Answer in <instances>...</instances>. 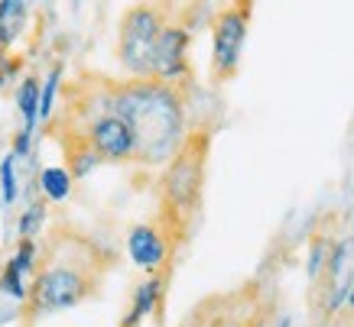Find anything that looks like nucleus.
<instances>
[{"label": "nucleus", "mask_w": 354, "mask_h": 327, "mask_svg": "<svg viewBox=\"0 0 354 327\" xmlns=\"http://www.w3.org/2000/svg\"><path fill=\"white\" fill-rule=\"evenodd\" d=\"M72 175H68V169L65 166H46L39 175H36V185H39V191H43L46 201H53V204H62L68 195H72Z\"/></svg>", "instance_id": "11"}, {"label": "nucleus", "mask_w": 354, "mask_h": 327, "mask_svg": "<svg viewBox=\"0 0 354 327\" xmlns=\"http://www.w3.org/2000/svg\"><path fill=\"white\" fill-rule=\"evenodd\" d=\"M104 101L133 133V166L162 169L189 137L185 97L172 81H104Z\"/></svg>", "instance_id": "2"}, {"label": "nucleus", "mask_w": 354, "mask_h": 327, "mask_svg": "<svg viewBox=\"0 0 354 327\" xmlns=\"http://www.w3.org/2000/svg\"><path fill=\"white\" fill-rule=\"evenodd\" d=\"M166 282H169V269L153 272L150 279H147V282H143L137 292H133V305H130V311L124 315V321H120L118 327H140V324H143V317H150L153 311L162 305Z\"/></svg>", "instance_id": "8"}, {"label": "nucleus", "mask_w": 354, "mask_h": 327, "mask_svg": "<svg viewBox=\"0 0 354 327\" xmlns=\"http://www.w3.org/2000/svg\"><path fill=\"white\" fill-rule=\"evenodd\" d=\"M208 156H212V130H189L183 146L172 152L156 179V198H160V227L169 237L172 250H179L198 221L202 211L205 179H208Z\"/></svg>", "instance_id": "3"}, {"label": "nucleus", "mask_w": 354, "mask_h": 327, "mask_svg": "<svg viewBox=\"0 0 354 327\" xmlns=\"http://www.w3.org/2000/svg\"><path fill=\"white\" fill-rule=\"evenodd\" d=\"M59 88H62V65H55L53 72L46 75V81L39 85V123H49L55 110V97H59Z\"/></svg>", "instance_id": "13"}, {"label": "nucleus", "mask_w": 354, "mask_h": 327, "mask_svg": "<svg viewBox=\"0 0 354 327\" xmlns=\"http://www.w3.org/2000/svg\"><path fill=\"white\" fill-rule=\"evenodd\" d=\"M20 198V179H17V156L7 152L0 159V201L3 208H13V201Z\"/></svg>", "instance_id": "14"}, {"label": "nucleus", "mask_w": 354, "mask_h": 327, "mask_svg": "<svg viewBox=\"0 0 354 327\" xmlns=\"http://www.w3.org/2000/svg\"><path fill=\"white\" fill-rule=\"evenodd\" d=\"M17 159H30V152H32V137L26 133V130H20L17 137H13V149H10Z\"/></svg>", "instance_id": "16"}, {"label": "nucleus", "mask_w": 354, "mask_h": 327, "mask_svg": "<svg viewBox=\"0 0 354 327\" xmlns=\"http://www.w3.org/2000/svg\"><path fill=\"white\" fill-rule=\"evenodd\" d=\"M185 49H189V32L183 26H162L160 39L153 46V62H150V78L160 81H176L189 72L185 62Z\"/></svg>", "instance_id": "7"}, {"label": "nucleus", "mask_w": 354, "mask_h": 327, "mask_svg": "<svg viewBox=\"0 0 354 327\" xmlns=\"http://www.w3.org/2000/svg\"><path fill=\"white\" fill-rule=\"evenodd\" d=\"M351 243H354V240H351Z\"/></svg>", "instance_id": "25"}, {"label": "nucleus", "mask_w": 354, "mask_h": 327, "mask_svg": "<svg viewBox=\"0 0 354 327\" xmlns=\"http://www.w3.org/2000/svg\"><path fill=\"white\" fill-rule=\"evenodd\" d=\"M244 327H267V321H263L260 315H254V317H250V324H244Z\"/></svg>", "instance_id": "18"}, {"label": "nucleus", "mask_w": 354, "mask_h": 327, "mask_svg": "<svg viewBox=\"0 0 354 327\" xmlns=\"http://www.w3.org/2000/svg\"><path fill=\"white\" fill-rule=\"evenodd\" d=\"M39 78L36 75H26L20 81V88H17V107H20V117H23V130L26 133H36V127H39Z\"/></svg>", "instance_id": "9"}, {"label": "nucleus", "mask_w": 354, "mask_h": 327, "mask_svg": "<svg viewBox=\"0 0 354 327\" xmlns=\"http://www.w3.org/2000/svg\"><path fill=\"white\" fill-rule=\"evenodd\" d=\"M162 20L153 7H130L120 20L118 32V62L133 78H150L153 46L160 39Z\"/></svg>", "instance_id": "4"}, {"label": "nucleus", "mask_w": 354, "mask_h": 327, "mask_svg": "<svg viewBox=\"0 0 354 327\" xmlns=\"http://www.w3.org/2000/svg\"><path fill=\"white\" fill-rule=\"evenodd\" d=\"M348 327H354V321H351V324H348Z\"/></svg>", "instance_id": "24"}, {"label": "nucleus", "mask_w": 354, "mask_h": 327, "mask_svg": "<svg viewBox=\"0 0 354 327\" xmlns=\"http://www.w3.org/2000/svg\"><path fill=\"white\" fill-rule=\"evenodd\" d=\"M179 327H205V305H202V308H195L192 315L185 317V321H183Z\"/></svg>", "instance_id": "17"}, {"label": "nucleus", "mask_w": 354, "mask_h": 327, "mask_svg": "<svg viewBox=\"0 0 354 327\" xmlns=\"http://www.w3.org/2000/svg\"><path fill=\"white\" fill-rule=\"evenodd\" d=\"M111 266H114V253L108 246H101L75 227H55L46 243H39L32 282L26 288L20 315L43 317L95 298L108 279Z\"/></svg>", "instance_id": "1"}, {"label": "nucleus", "mask_w": 354, "mask_h": 327, "mask_svg": "<svg viewBox=\"0 0 354 327\" xmlns=\"http://www.w3.org/2000/svg\"><path fill=\"white\" fill-rule=\"evenodd\" d=\"M127 253L140 269H147L153 275V272H160V269H169L176 250H172L169 237L162 233L160 224H137L127 233Z\"/></svg>", "instance_id": "6"}, {"label": "nucleus", "mask_w": 354, "mask_h": 327, "mask_svg": "<svg viewBox=\"0 0 354 327\" xmlns=\"http://www.w3.org/2000/svg\"><path fill=\"white\" fill-rule=\"evenodd\" d=\"M205 327H225V324H218V317L212 321V317H205Z\"/></svg>", "instance_id": "19"}, {"label": "nucleus", "mask_w": 354, "mask_h": 327, "mask_svg": "<svg viewBox=\"0 0 354 327\" xmlns=\"http://www.w3.org/2000/svg\"><path fill=\"white\" fill-rule=\"evenodd\" d=\"M26 17H30L26 0H0V43H3V49L20 39Z\"/></svg>", "instance_id": "10"}, {"label": "nucleus", "mask_w": 354, "mask_h": 327, "mask_svg": "<svg viewBox=\"0 0 354 327\" xmlns=\"http://www.w3.org/2000/svg\"><path fill=\"white\" fill-rule=\"evenodd\" d=\"M72 3H75V7H78V3H82V0H72Z\"/></svg>", "instance_id": "23"}, {"label": "nucleus", "mask_w": 354, "mask_h": 327, "mask_svg": "<svg viewBox=\"0 0 354 327\" xmlns=\"http://www.w3.org/2000/svg\"><path fill=\"white\" fill-rule=\"evenodd\" d=\"M277 327H290V317H279V321H277Z\"/></svg>", "instance_id": "21"}, {"label": "nucleus", "mask_w": 354, "mask_h": 327, "mask_svg": "<svg viewBox=\"0 0 354 327\" xmlns=\"http://www.w3.org/2000/svg\"><path fill=\"white\" fill-rule=\"evenodd\" d=\"M46 214H49V201L32 198L30 204H26V211L20 214V224H17L20 240H36V233L43 230V224H46Z\"/></svg>", "instance_id": "12"}, {"label": "nucleus", "mask_w": 354, "mask_h": 327, "mask_svg": "<svg viewBox=\"0 0 354 327\" xmlns=\"http://www.w3.org/2000/svg\"><path fill=\"white\" fill-rule=\"evenodd\" d=\"M36 253H39V243H36V240H20L17 253L10 256V263L17 266L23 275H30L32 269H36Z\"/></svg>", "instance_id": "15"}, {"label": "nucleus", "mask_w": 354, "mask_h": 327, "mask_svg": "<svg viewBox=\"0 0 354 327\" xmlns=\"http://www.w3.org/2000/svg\"><path fill=\"white\" fill-rule=\"evenodd\" d=\"M3 59H7V49H3V43H0V65H3Z\"/></svg>", "instance_id": "22"}, {"label": "nucleus", "mask_w": 354, "mask_h": 327, "mask_svg": "<svg viewBox=\"0 0 354 327\" xmlns=\"http://www.w3.org/2000/svg\"><path fill=\"white\" fill-rule=\"evenodd\" d=\"M244 39L247 17L237 10H225L212 26V72H215V81H227V78L237 75Z\"/></svg>", "instance_id": "5"}, {"label": "nucleus", "mask_w": 354, "mask_h": 327, "mask_svg": "<svg viewBox=\"0 0 354 327\" xmlns=\"http://www.w3.org/2000/svg\"><path fill=\"white\" fill-rule=\"evenodd\" d=\"M344 301H348V305L354 308V285H351V292H348V298H344Z\"/></svg>", "instance_id": "20"}]
</instances>
